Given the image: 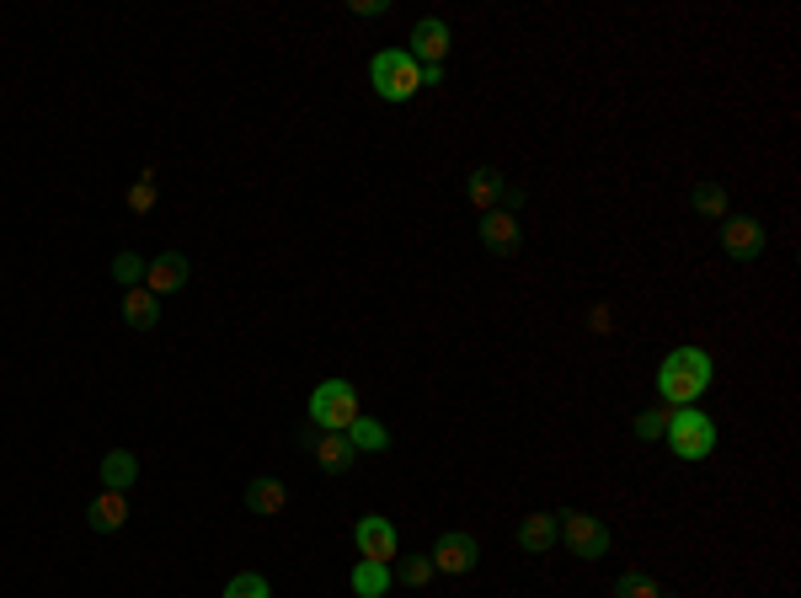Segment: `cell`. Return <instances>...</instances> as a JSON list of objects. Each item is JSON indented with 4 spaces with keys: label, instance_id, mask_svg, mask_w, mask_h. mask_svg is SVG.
<instances>
[{
    "label": "cell",
    "instance_id": "obj_19",
    "mask_svg": "<svg viewBox=\"0 0 801 598\" xmlns=\"http://www.w3.org/2000/svg\"><path fill=\"white\" fill-rule=\"evenodd\" d=\"M139 481V460L128 454V449H113L108 460H102V492H128Z\"/></svg>",
    "mask_w": 801,
    "mask_h": 598
},
{
    "label": "cell",
    "instance_id": "obj_2",
    "mask_svg": "<svg viewBox=\"0 0 801 598\" xmlns=\"http://www.w3.org/2000/svg\"><path fill=\"white\" fill-rule=\"evenodd\" d=\"M369 80H374V91H380L385 102H411V97L422 91V65H417L406 48H380V54L369 59Z\"/></svg>",
    "mask_w": 801,
    "mask_h": 598
},
{
    "label": "cell",
    "instance_id": "obj_14",
    "mask_svg": "<svg viewBox=\"0 0 801 598\" xmlns=\"http://www.w3.org/2000/svg\"><path fill=\"white\" fill-rule=\"evenodd\" d=\"M86 523H91L97 534H119L123 523H128V492H102V497L86 508Z\"/></svg>",
    "mask_w": 801,
    "mask_h": 598
},
{
    "label": "cell",
    "instance_id": "obj_21",
    "mask_svg": "<svg viewBox=\"0 0 801 598\" xmlns=\"http://www.w3.org/2000/svg\"><path fill=\"white\" fill-rule=\"evenodd\" d=\"M695 214H706V219H726V188H717V182H700L695 188Z\"/></svg>",
    "mask_w": 801,
    "mask_h": 598
},
{
    "label": "cell",
    "instance_id": "obj_9",
    "mask_svg": "<svg viewBox=\"0 0 801 598\" xmlns=\"http://www.w3.org/2000/svg\"><path fill=\"white\" fill-rule=\"evenodd\" d=\"M353 540H359V556L363 561H385V566L396 561V523L380 519V514H374V519H359Z\"/></svg>",
    "mask_w": 801,
    "mask_h": 598
},
{
    "label": "cell",
    "instance_id": "obj_4",
    "mask_svg": "<svg viewBox=\"0 0 801 598\" xmlns=\"http://www.w3.org/2000/svg\"><path fill=\"white\" fill-rule=\"evenodd\" d=\"M668 449L679 454V460H706L711 449H717V422L700 411V406H679L674 417H668Z\"/></svg>",
    "mask_w": 801,
    "mask_h": 598
},
{
    "label": "cell",
    "instance_id": "obj_10",
    "mask_svg": "<svg viewBox=\"0 0 801 598\" xmlns=\"http://www.w3.org/2000/svg\"><path fill=\"white\" fill-rule=\"evenodd\" d=\"M411 48H406V54H411V59H417V65H443V54H449V22H439V16H422V22H417V27H411Z\"/></svg>",
    "mask_w": 801,
    "mask_h": 598
},
{
    "label": "cell",
    "instance_id": "obj_18",
    "mask_svg": "<svg viewBox=\"0 0 801 598\" xmlns=\"http://www.w3.org/2000/svg\"><path fill=\"white\" fill-rule=\"evenodd\" d=\"M391 583H396V577H391V566H385V561H359V566H353V577H348V588H353L359 598H385V594H391Z\"/></svg>",
    "mask_w": 801,
    "mask_h": 598
},
{
    "label": "cell",
    "instance_id": "obj_7",
    "mask_svg": "<svg viewBox=\"0 0 801 598\" xmlns=\"http://www.w3.org/2000/svg\"><path fill=\"white\" fill-rule=\"evenodd\" d=\"M300 443L316 454V465L326 476H342V471H353V460H359V449L348 443V433H320V428H305Z\"/></svg>",
    "mask_w": 801,
    "mask_h": 598
},
{
    "label": "cell",
    "instance_id": "obj_5",
    "mask_svg": "<svg viewBox=\"0 0 801 598\" xmlns=\"http://www.w3.org/2000/svg\"><path fill=\"white\" fill-rule=\"evenodd\" d=\"M556 529H561V540H566V551H572L577 561H599V556H609V529H603V523L594 519V514L561 508Z\"/></svg>",
    "mask_w": 801,
    "mask_h": 598
},
{
    "label": "cell",
    "instance_id": "obj_11",
    "mask_svg": "<svg viewBox=\"0 0 801 598\" xmlns=\"http://www.w3.org/2000/svg\"><path fill=\"white\" fill-rule=\"evenodd\" d=\"M465 199L476 214H492V208H508V182H503V171H492V166H476L471 171V182H465Z\"/></svg>",
    "mask_w": 801,
    "mask_h": 598
},
{
    "label": "cell",
    "instance_id": "obj_3",
    "mask_svg": "<svg viewBox=\"0 0 801 598\" xmlns=\"http://www.w3.org/2000/svg\"><path fill=\"white\" fill-rule=\"evenodd\" d=\"M353 417H359V385L320 380L316 391H311V428H320V433H348Z\"/></svg>",
    "mask_w": 801,
    "mask_h": 598
},
{
    "label": "cell",
    "instance_id": "obj_29",
    "mask_svg": "<svg viewBox=\"0 0 801 598\" xmlns=\"http://www.w3.org/2000/svg\"><path fill=\"white\" fill-rule=\"evenodd\" d=\"M663 598H674V594H663Z\"/></svg>",
    "mask_w": 801,
    "mask_h": 598
},
{
    "label": "cell",
    "instance_id": "obj_25",
    "mask_svg": "<svg viewBox=\"0 0 801 598\" xmlns=\"http://www.w3.org/2000/svg\"><path fill=\"white\" fill-rule=\"evenodd\" d=\"M668 417H674V406H652V411H641L636 439H663V433H668Z\"/></svg>",
    "mask_w": 801,
    "mask_h": 598
},
{
    "label": "cell",
    "instance_id": "obj_16",
    "mask_svg": "<svg viewBox=\"0 0 801 598\" xmlns=\"http://www.w3.org/2000/svg\"><path fill=\"white\" fill-rule=\"evenodd\" d=\"M556 514H529V519L519 523V545L529 551V556H545V551H556Z\"/></svg>",
    "mask_w": 801,
    "mask_h": 598
},
{
    "label": "cell",
    "instance_id": "obj_8",
    "mask_svg": "<svg viewBox=\"0 0 801 598\" xmlns=\"http://www.w3.org/2000/svg\"><path fill=\"white\" fill-rule=\"evenodd\" d=\"M433 572H449V577H465L471 566L481 561V545L471 540V534H460V529H449V534H439V545H433Z\"/></svg>",
    "mask_w": 801,
    "mask_h": 598
},
{
    "label": "cell",
    "instance_id": "obj_23",
    "mask_svg": "<svg viewBox=\"0 0 801 598\" xmlns=\"http://www.w3.org/2000/svg\"><path fill=\"white\" fill-rule=\"evenodd\" d=\"M113 279H119L123 289H139V283H145V257H139V251H119V257H113Z\"/></svg>",
    "mask_w": 801,
    "mask_h": 598
},
{
    "label": "cell",
    "instance_id": "obj_24",
    "mask_svg": "<svg viewBox=\"0 0 801 598\" xmlns=\"http://www.w3.org/2000/svg\"><path fill=\"white\" fill-rule=\"evenodd\" d=\"M614 598H663V588H657L646 572H625V577L614 583Z\"/></svg>",
    "mask_w": 801,
    "mask_h": 598
},
{
    "label": "cell",
    "instance_id": "obj_27",
    "mask_svg": "<svg viewBox=\"0 0 801 598\" xmlns=\"http://www.w3.org/2000/svg\"><path fill=\"white\" fill-rule=\"evenodd\" d=\"M428 577H433V561H428V556H411V561H400V583H406V588H422Z\"/></svg>",
    "mask_w": 801,
    "mask_h": 598
},
{
    "label": "cell",
    "instance_id": "obj_17",
    "mask_svg": "<svg viewBox=\"0 0 801 598\" xmlns=\"http://www.w3.org/2000/svg\"><path fill=\"white\" fill-rule=\"evenodd\" d=\"M123 320H128L134 331H150L160 320V300L145 289V283H139V289H123Z\"/></svg>",
    "mask_w": 801,
    "mask_h": 598
},
{
    "label": "cell",
    "instance_id": "obj_6",
    "mask_svg": "<svg viewBox=\"0 0 801 598\" xmlns=\"http://www.w3.org/2000/svg\"><path fill=\"white\" fill-rule=\"evenodd\" d=\"M764 225L759 219H748V214H732V219H721V251L732 257V262H759L764 257Z\"/></svg>",
    "mask_w": 801,
    "mask_h": 598
},
{
    "label": "cell",
    "instance_id": "obj_22",
    "mask_svg": "<svg viewBox=\"0 0 801 598\" xmlns=\"http://www.w3.org/2000/svg\"><path fill=\"white\" fill-rule=\"evenodd\" d=\"M225 598H273V588H268L262 572H236V577L225 583Z\"/></svg>",
    "mask_w": 801,
    "mask_h": 598
},
{
    "label": "cell",
    "instance_id": "obj_12",
    "mask_svg": "<svg viewBox=\"0 0 801 598\" xmlns=\"http://www.w3.org/2000/svg\"><path fill=\"white\" fill-rule=\"evenodd\" d=\"M182 283H188V257H182V251H166V257H150V262H145V289H150L156 300L177 294Z\"/></svg>",
    "mask_w": 801,
    "mask_h": 598
},
{
    "label": "cell",
    "instance_id": "obj_13",
    "mask_svg": "<svg viewBox=\"0 0 801 598\" xmlns=\"http://www.w3.org/2000/svg\"><path fill=\"white\" fill-rule=\"evenodd\" d=\"M481 240L492 246V251H519V214L514 208H492V214H481Z\"/></svg>",
    "mask_w": 801,
    "mask_h": 598
},
{
    "label": "cell",
    "instance_id": "obj_28",
    "mask_svg": "<svg viewBox=\"0 0 801 598\" xmlns=\"http://www.w3.org/2000/svg\"><path fill=\"white\" fill-rule=\"evenodd\" d=\"M353 11H359V16H385L391 0H353Z\"/></svg>",
    "mask_w": 801,
    "mask_h": 598
},
{
    "label": "cell",
    "instance_id": "obj_15",
    "mask_svg": "<svg viewBox=\"0 0 801 598\" xmlns=\"http://www.w3.org/2000/svg\"><path fill=\"white\" fill-rule=\"evenodd\" d=\"M246 508L262 514V519H273V514L289 508V486H283L279 476H257L251 486H246Z\"/></svg>",
    "mask_w": 801,
    "mask_h": 598
},
{
    "label": "cell",
    "instance_id": "obj_20",
    "mask_svg": "<svg viewBox=\"0 0 801 598\" xmlns=\"http://www.w3.org/2000/svg\"><path fill=\"white\" fill-rule=\"evenodd\" d=\"M348 443L353 449H369V454H380V449H391V428L380 422V417H353V428H348Z\"/></svg>",
    "mask_w": 801,
    "mask_h": 598
},
{
    "label": "cell",
    "instance_id": "obj_26",
    "mask_svg": "<svg viewBox=\"0 0 801 598\" xmlns=\"http://www.w3.org/2000/svg\"><path fill=\"white\" fill-rule=\"evenodd\" d=\"M128 208H134V214L156 208V171H139V182L128 188Z\"/></svg>",
    "mask_w": 801,
    "mask_h": 598
},
{
    "label": "cell",
    "instance_id": "obj_1",
    "mask_svg": "<svg viewBox=\"0 0 801 598\" xmlns=\"http://www.w3.org/2000/svg\"><path fill=\"white\" fill-rule=\"evenodd\" d=\"M711 353L706 348H674L668 359H663V369H657V396H663V406H695V400L711 391Z\"/></svg>",
    "mask_w": 801,
    "mask_h": 598
}]
</instances>
